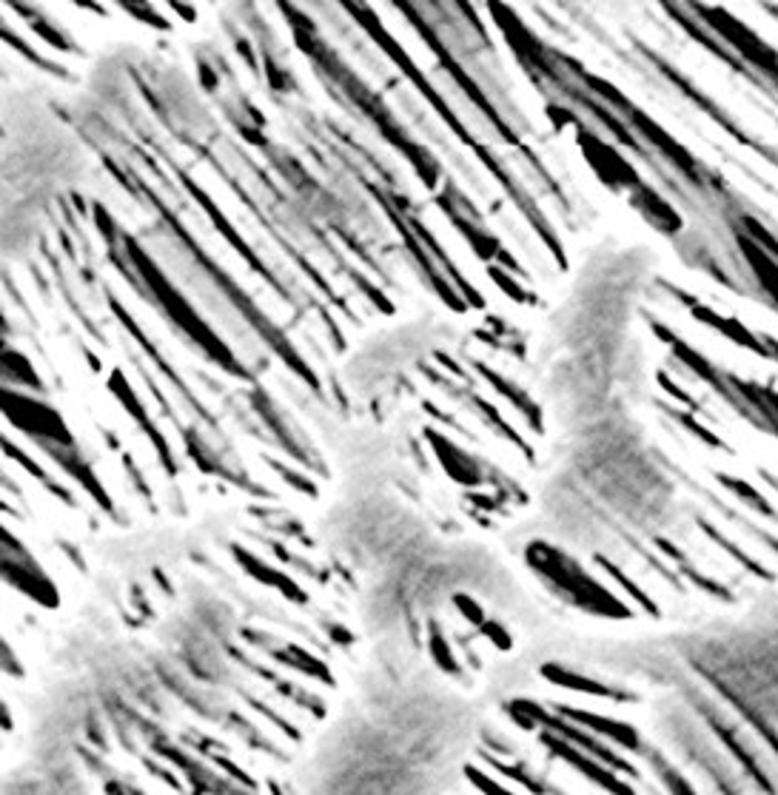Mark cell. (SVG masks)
I'll use <instances>...</instances> for the list:
<instances>
[{
	"mask_svg": "<svg viewBox=\"0 0 778 795\" xmlns=\"http://www.w3.org/2000/svg\"><path fill=\"white\" fill-rule=\"evenodd\" d=\"M360 662L316 505L217 502L74 556L3 752L69 764L97 795H288Z\"/></svg>",
	"mask_w": 778,
	"mask_h": 795,
	"instance_id": "cell-1",
	"label": "cell"
},
{
	"mask_svg": "<svg viewBox=\"0 0 778 795\" xmlns=\"http://www.w3.org/2000/svg\"><path fill=\"white\" fill-rule=\"evenodd\" d=\"M537 320L411 302L368 323L334 362L325 485L374 487L505 542L553 448Z\"/></svg>",
	"mask_w": 778,
	"mask_h": 795,
	"instance_id": "cell-2",
	"label": "cell"
},
{
	"mask_svg": "<svg viewBox=\"0 0 778 795\" xmlns=\"http://www.w3.org/2000/svg\"><path fill=\"white\" fill-rule=\"evenodd\" d=\"M316 533L351 579L368 655L484 696L556 625L505 542L448 528L397 496L325 485Z\"/></svg>",
	"mask_w": 778,
	"mask_h": 795,
	"instance_id": "cell-3",
	"label": "cell"
},
{
	"mask_svg": "<svg viewBox=\"0 0 778 795\" xmlns=\"http://www.w3.org/2000/svg\"><path fill=\"white\" fill-rule=\"evenodd\" d=\"M479 715L482 696L362 650L288 795H451L474 752Z\"/></svg>",
	"mask_w": 778,
	"mask_h": 795,
	"instance_id": "cell-4",
	"label": "cell"
},
{
	"mask_svg": "<svg viewBox=\"0 0 778 795\" xmlns=\"http://www.w3.org/2000/svg\"><path fill=\"white\" fill-rule=\"evenodd\" d=\"M3 795H97L95 787L69 764L3 752Z\"/></svg>",
	"mask_w": 778,
	"mask_h": 795,
	"instance_id": "cell-5",
	"label": "cell"
},
{
	"mask_svg": "<svg viewBox=\"0 0 778 795\" xmlns=\"http://www.w3.org/2000/svg\"><path fill=\"white\" fill-rule=\"evenodd\" d=\"M661 784L668 787L670 795H698L691 781L675 770H668V767H661Z\"/></svg>",
	"mask_w": 778,
	"mask_h": 795,
	"instance_id": "cell-6",
	"label": "cell"
}]
</instances>
